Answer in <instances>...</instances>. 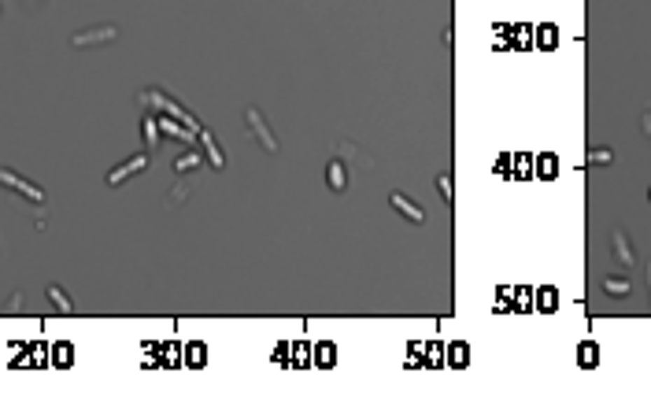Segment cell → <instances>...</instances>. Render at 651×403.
Wrapping results in <instances>:
<instances>
[{
    "label": "cell",
    "mask_w": 651,
    "mask_h": 403,
    "mask_svg": "<svg viewBox=\"0 0 651 403\" xmlns=\"http://www.w3.org/2000/svg\"><path fill=\"white\" fill-rule=\"evenodd\" d=\"M0 185H4V189H11V192H19L22 200H30V204H37V207L45 204V192L37 189L34 181H26L22 174H15V171H8V167H0Z\"/></svg>",
    "instance_id": "cell-1"
},
{
    "label": "cell",
    "mask_w": 651,
    "mask_h": 403,
    "mask_svg": "<svg viewBox=\"0 0 651 403\" xmlns=\"http://www.w3.org/2000/svg\"><path fill=\"white\" fill-rule=\"evenodd\" d=\"M244 122H248V134L259 141V145H263V152H278V137L270 134L263 111H259V108H248V111H244Z\"/></svg>",
    "instance_id": "cell-2"
},
{
    "label": "cell",
    "mask_w": 651,
    "mask_h": 403,
    "mask_svg": "<svg viewBox=\"0 0 651 403\" xmlns=\"http://www.w3.org/2000/svg\"><path fill=\"white\" fill-rule=\"evenodd\" d=\"M115 37H119V26H93V30H82V34H74L71 37V45L74 48H93V45H111Z\"/></svg>",
    "instance_id": "cell-3"
},
{
    "label": "cell",
    "mask_w": 651,
    "mask_h": 403,
    "mask_svg": "<svg viewBox=\"0 0 651 403\" xmlns=\"http://www.w3.org/2000/svg\"><path fill=\"white\" fill-rule=\"evenodd\" d=\"M148 167V152H137V155H130L126 163H119L115 171H108V185H122L126 178H134V174H141Z\"/></svg>",
    "instance_id": "cell-4"
},
{
    "label": "cell",
    "mask_w": 651,
    "mask_h": 403,
    "mask_svg": "<svg viewBox=\"0 0 651 403\" xmlns=\"http://www.w3.org/2000/svg\"><path fill=\"white\" fill-rule=\"evenodd\" d=\"M388 204H393L396 211H400L403 218H407V222H414V226H422V222H426V211H422V207L414 204L411 197H403V192H393V197H388Z\"/></svg>",
    "instance_id": "cell-5"
},
{
    "label": "cell",
    "mask_w": 651,
    "mask_h": 403,
    "mask_svg": "<svg viewBox=\"0 0 651 403\" xmlns=\"http://www.w3.org/2000/svg\"><path fill=\"white\" fill-rule=\"evenodd\" d=\"M326 181H330V189H333V192H344V185H348V174H344L341 160H333L330 167H326Z\"/></svg>",
    "instance_id": "cell-6"
},
{
    "label": "cell",
    "mask_w": 651,
    "mask_h": 403,
    "mask_svg": "<svg viewBox=\"0 0 651 403\" xmlns=\"http://www.w3.org/2000/svg\"><path fill=\"white\" fill-rule=\"evenodd\" d=\"M48 300L56 304V311H59V315H71V311H74V304L67 300V292H63L59 285H48Z\"/></svg>",
    "instance_id": "cell-7"
},
{
    "label": "cell",
    "mask_w": 651,
    "mask_h": 403,
    "mask_svg": "<svg viewBox=\"0 0 651 403\" xmlns=\"http://www.w3.org/2000/svg\"><path fill=\"white\" fill-rule=\"evenodd\" d=\"M610 248H615V259H622L626 267H633V263H636V259H633V252H629L626 233H615V244H610Z\"/></svg>",
    "instance_id": "cell-8"
},
{
    "label": "cell",
    "mask_w": 651,
    "mask_h": 403,
    "mask_svg": "<svg viewBox=\"0 0 651 403\" xmlns=\"http://www.w3.org/2000/svg\"><path fill=\"white\" fill-rule=\"evenodd\" d=\"M629 278H603V292L607 296H629Z\"/></svg>",
    "instance_id": "cell-9"
},
{
    "label": "cell",
    "mask_w": 651,
    "mask_h": 403,
    "mask_svg": "<svg viewBox=\"0 0 651 403\" xmlns=\"http://www.w3.org/2000/svg\"><path fill=\"white\" fill-rule=\"evenodd\" d=\"M578 355H581V359H578L581 367H584V370H592L596 362H600V348H596V344H581V352H578Z\"/></svg>",
    "instance_id": "cell-10"
},
{
    "label": "cell",
    "mask_w": 651,
    "mask_h": 403,
    "mask_svg": "<svg viewBox=\"0 0 651 403\" xmlns=\"http://www.w3.org/2000/svg\"><path fill=\"white\" fill-rule=\"evenodd\" d=\"M610 160H615V155H610V148H603V145L589 152V163H592V167H600V163H610Z\"/></svg>",
    "instance_id": "cell-11"
},
{
    "label": "cell",
    "mask_w": 651,
    "mask_h": 403,
    "mask_svg": "<svg viewBox=\"0 0 651 403\" xmlns=\"http://www.w3.org/2000/svg\"><path fill=\"white\" fill-rule=\"evenodd\" d=\"M437 189H440V197H444L448 204H455V192H451V178H448V174L437 178Z\"/></svg>",
    "instance_id": "cell-12"
},
{
    "label": "cell",
    "mask_w": 651,
    "mask_h": 403,
    "mask_svg": "<svg viewBox=\"0 0 651 403\" xmlns=\"http://www.w3.org/2000/svg\"><path fill=\"white\" fill-rule=\"evenodd\" d=\"M197 163H200V155H197V152H192V155H181V160L174 163V171L181 174V171H189V167H197Z\"/></svg>",
    "instance_id": "cell-13"
},
{
    "label": "cell",
    "mask_w": 651,
    "mask_h": 403,
    "mask_svg": "<svg viewBox=\"0 0 651 403\" xmlns=\"http://www.w3.org/2000/svg\"><path fill=\"white\" fill-rule=\"evenodd\" d=\"M451 362H455V367H466V344H455L451 348Z\"/></svg>",
    "instance_id": "cell-14"
},
{
    "label": "cell",
    "mask_w": 651,
    "mask_h": 403,
    "mask_svg": "<svg viewBox=\"0 0 651 403\" xmlns=\"http://www.w3.org/2000/svg\"><path fill=\"white\" fill-rule=\"evenodd\" d=\"M540 307H544V311L555 307V289H540Z\"/></svg>",
    "instance_id": "cell-15"
},
{
    "label": "cell",
    "mask_w": 651,
    "mask_h": 403,
    "mask_svg": "<svg viewBox=\"0 0 651 403\" xmlns=\"http://www.w3.org/2000/svg\"><path fill=\"white\" fill-rule=\"evenodd\" d=\"M189 362H192V367H204V348H200V344L189 348Z\"/></svg>",
    "instance_id": "cell-16"
},
{
    "label": "cell",
    "mask_w": 651,
    "mask_h": 403,
    "mask_svg": "<svg viewBox=\"0 0 651 403\" xmlns=\"http://www.w3.org/2000/svg\"><path fill=\"white\" fill-rule=\"evenodd\" d=\"M644 134H648V137H651V111H648V115H644Z\"/></svg>",
    "instance_id": "cell-17"
},
{
    "label": "cell",
    "mask_w": 651,
    "mask_h": 403,
    "mask_svg": "<svg viewBox=\"0 0 651 403\" xmlns=\"http://www.w3.org/2000/svg\"><path fill=\"white\" fill-rule=\"evenodd\" d=\"M648 281H651V267H648Z\"/></svg>",
    "instance_id": "cell-18"
},
{
    "label": "cell",
    "mask_w": 651,
    "mask_h": 403,
    "mask_svg": "<svg viewBox=\"0 0 651 403\" xmlns=\"http://www.w3.org/2000/svg\"><path fill=\"white\" fill-rule=\"evenodd\" d=\"M26 4H37V0H26Z\"/></svg>",
    "instance_id": "cell-19"
},
{
    "label": "cell",
    "mask_w": 651,
    "mask_h": 403,
    "mask_svg": "<svg viewBox=\"0 0 651 403\" xmlns=\"http://www.w3.org/2000/svg\"><path fill=\"white\" fill-rule=\"evenodd\" d=\"M648 197H651V192H648Z\"/></svg>",
    "instance_id": "cell-20"
}]
</instances>
